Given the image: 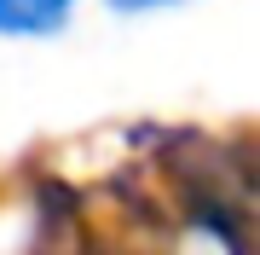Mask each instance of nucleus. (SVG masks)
Instances as JSON below:
<instances>
[{"label":"nucleus","instance_id":"obj_2","mask_svg":"<svg viewBox=\"0 0 260 255\" xmlns=\"http://www.w3.org/2000/svg\"><path fill=\"white\" fill-rule=\"evenodd\" d=\"M104 12L116 18H156V12H179V6H197V0H99Z\"/></svg>","mask_w":260,"mask_h":255},{"label":"nucleus","instance_id":"obj_1","mask_svg":"<svg viewBox=\"0 0 260 255\" xmlns=\"http://www.w3.org/2000/svg\"><path fill=\"white\" fill-rule=\"evenodd\" d=\"M81 12V0H0V41H52Z\"/></svg>","mask_w":260,"mask_h":255}]
</instances>
